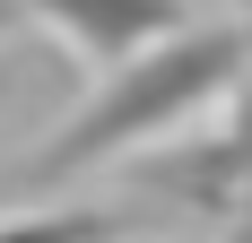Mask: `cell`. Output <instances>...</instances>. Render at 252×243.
I'll use <instances>...</instances> for the list:
<instances>
[{
  "mask_svg": "<svg viewBox=\"0 0 252 243\" xmlns=\"http://www.w3.org/2000/svg\"><path fill=\"white\" fill-rule=\"evenodd\" d=\"M235 70H244V35H235V26H200V35L174 26V35L139 44L122 61V78H104L96 96L78 104V122L26 165V182H61V174L96 165V156H122V148L174 130V122L191 113V104H209Z\"/></svg>",
  "mask_w": 252,
  "mask_h": 243,
  "instance_id": "6da1fadb",
  "label": "cell"
},
{
  "mask_svg": "<svg viewBox=\"0 0 252 243\" xmlns=\"http://www.w3.org/2000/svg\"><path fill=\"white\" fill-rule=\"evenodd\" d=\"M26 9H35L78 61H96V70H122L139 44H157V35L183 26V0H26Z\"/></svg>",
  "mask_w": 252,
  "mask_h": 243,
  "instance_id": "7a4b0ae2",
  "label": "cell"
},
{
  "mask_svg": "<svg viewBox=\"0 0 252 243\" xmlns=\"http://www.w3.org/2000/svg\"><path fill=\"white\" fill-rule=\"evenodd\" d=\"M0 243H113V217H96V209H70V217H18V226H0Z\"/></svg>",
  "mask_w": 252,
  "mask_h": 243,
  "instance_id": "3957f363",
  "label": "cell"
},
{
  "mask_svg": "<svg viewBox=\"0 0 252 243\" xmlns=\"http://www.w3.org/2000/svg\"><path fill=\"white\" fill-rule=\"evenodd\" d=\"M0 87H9V70H0Z\"/></svg>",
  "mask_w": 252,
  "mask_h": 243,
  "instance_id": "5b68a950",
  "label": "cell"
},
{
  "mask_svg": "<svg viewBox=\"0 0 252 243\" xmlns=\"http://www.w3.org/2000/svg\"><path fill=\"white\" fill-rule=\"evenodd\" d=\"M0 26H9V0H0Z\"/></svg>",
  "mask_w": 252,
  "mask_h": 243,
  "instance_id": "277c9868",
  "label": "cell"
}]
</instances>
